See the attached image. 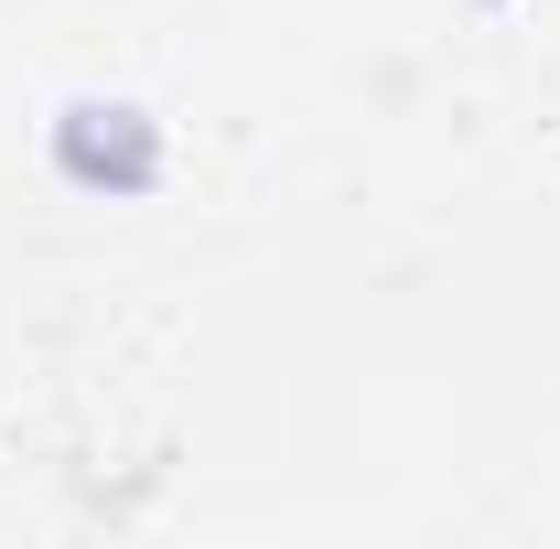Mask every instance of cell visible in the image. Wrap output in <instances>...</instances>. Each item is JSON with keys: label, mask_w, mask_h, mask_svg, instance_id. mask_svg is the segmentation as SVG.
<instances>
[{"label": "cell", "mask_w": 560, "mask_h": 549, "mask_svg": "<svg viewBox=\"0 0 560 549\" xmlns=\"http://www.w3.org/2000/svg\"><path fill=\"white\" fill-rule=\"evenodd\" d=\"M66 162L86 173V184H97V173H108V184H151V130H140V108H119V130H108V140L86 130V108H75V130H66Z\"/></svg>", "instance_id": "6da1fadb"}]
</instances>
